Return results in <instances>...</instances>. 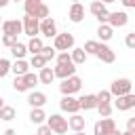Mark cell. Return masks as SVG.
Returning <instances> with one entry per match:
<instances>
[{
    "mask_svg": "<svg viewBox=\"0 0 135 135\" xmlns=\"http://www.w3.org/2000/svg\"><path fill=\"white\" fill-rule=\"evenodd\" d=\"M80 86H82V80L74 74V76H68V78H63V80H61L59 91H61L63 95H74L76 91H80Z\"/></svg>",
    "mask_w": 135,
    "mask_h": 135,
    "instance_id": "6da1fadb",
    "label": "cell"
},
{
    "mask_svg": "<svg viewBox=\"0 0 135 135\" xmlns=\"http://www.w3.org/2000/svg\"><path fill=\"white\" fill-rule=\"evenodd\" d=\"M46 124H49V129H51L53 133H57V135L68 133V120H65L63 116H59V114H51V116H46Z\"/></svg>",
    "mask_w": 135,
    "mask_h": 135,
    "instance_id": "7a4b0ae2",
    "label": "cell"
},
{
    "mask_svg": "<svg viewBox=\"0 0 135 135\" xmlns=\"http://www.w3.org/2000/svg\"><path fill=\"white\" fill-rule=\"evenodd\" d=\"M131 89H133V84H131V80H129V78H118V80H114V82H112V86H110V95L120 97V95L131 93Z\"/></svg>",
    "mask_w": 135,
    "mask_h": 135,
    "instance_id": "3957f363",
    "label": "cell"
},
{
    "mask_svg": "<svg viewBox=\"0 0 135 135\" xmlns=\"http://www.w3.org/2000/svg\"><path fill=\"white\" fill-rule=\"evenodd\" d=\"M110 27H124L129 23V15L124 11H114V13H108V21H105Z\"/></svg>",
    "mask_w": 135,
    "mask_h": 135,
    "instance_id": "277c9868",
    "label": "cell"
},
{
    "mask_svg": "<svg viewBox=\"0 0 135 135\" xmlns=\"http://www.w3.org/2000/svg\"><path fill=\"white\" fill-rule=\"evenodd\" d=\"M0 30H2V34L19 36V34L23 32V25H21V21H19V19H6V21H2V23H0Z\"/></svg>",
    "mask_w": 135,
    "mask_h": 135,
    "instance_id": "5b68a950",
    "label": "cell"
},
{
    "mask_svg": "<svg viewBox=\"0 0 135 135\" xmlns=\"http://www.w3.org/2000/svg\"><path fill=\"white\" fill-rule=\"evenodd\" d=\"M40 34L46 36V38H55L57 36V23L53 17H46V19H40V25H38Z\"/></svg>",
    "mask_w": 135,
    "mask_h": 135,
    "instance_id": "8992f818",
    "label": "cell"
},
{
    "mask_svg": "<svg viewBox=\"0 0 135 135\" xmlns=\"http://www.w3.org/2000/svg\"><path fill=\"white\" fill-rule=\"evenodd\" d=\"M55 51H68V49H74V36L70 32L65 34H57L55 36Z\"/></svg>",
    "mask_w": 135,
    "mask_h": 135,
    "instance_id": "52a82bcc",
    "label": "cell"
},
{
    "mask_svg": "<svg viewBox=\"0 0 135 135\" xmlns=\"http://www.w3.org/2000/svg\"><path fill=\"white\" fill-rule=\"evenodd\" d=\"M114 127H116L114 118L105 116V118H101V120H97V122H95V127H93V135H108Z\"/></svg>",
    "mask_w": 135,
    "mask_h": 135,
    "instance_id": "ba28073f",
    "label": "cell"
},
{
    "mask_svg": "<svg viewBox=\"0 0 135 135\" xmlns=\"http://www.w3.org/2000/svg\"><path fill=\"white\" fill-rule=\"evenodd\" d=\"M21 25H23V32L32 38V36H36V34H40V30H38V25H40V19H36V17H32V15H25L23 17V21H21Z\"/></svg>",
    "mask_w": 135,
    "mask_h": 135,
    "instance_id": "9c48e42d",
    "label": "cell"
},
{
    "mask_svg": "<svg viewBox=\"0 0 135 135\" xmlns=\"http://www.w3.org/2000/svg\"><path fill=\"white\" fill-rule=\"evenodd\" d=\"M89 11L95 15V19H97L99 23H105V21H108V8H105V4H103V2H99V0L91 2Z\"/></svg>",
    "mask_w": 135,
    "mask_h": 135,
    "instance_id": "30bf717a",
    "label": "cell"
},
{
    "mask_svg": "<svg viewBox=\"0 0 135 135\" xmlns=\"http://www.w3.org/2000/svg\"><path fill=\"white\" fill-rule=\"evenodd\" d=\"M95 55H97V59H99V61H103V63H114V61H116V53H114L108 44H101V42H99V46H97V53H95Z\"/></svg>",
    "mask_w": 135,
    "mask_h": 135,
    "instance_id": "8fae6325",
    "label": "cell"
},
{
    "mask_svg": "<svg viewBox=\"0 0 135 135\" xmlns=\"http://www.w3.org/2000/svg\"><path fill=\"white\" fill-rule=\"evenodd\" d=\"M53 74H55V78H68V76H74L76 74V65L70 61V63H57V68L53 70Z\"/></svg>",
    "mask_w": 135,
    "mask_h": 135,
    "instance_id": "7c38bea8",
    "label": "cell"
},
{
    "mask_svg": "<svg viewBox=\"0 0 135 135\" xmlns=\"http://www.w3.org/2000/svg\"><path fill=\"white\" fill-rule=\"evenodd\" d=\"M59 105H61V110H63V112H68V114H78V110H80L78 99H74L72 95H63V97H61V101H59Z\"/></svg>",
    "mask_w": 135,
    "mask_h": 135,
    "instance_id": "4fadbf2b",
    "label": "cell"
},
{
    "mask_svg": "<svg viewBox=\"0 0 135 135\" xmlns=\"http://www.w3.org/2000/svg\"><path fill=\"white\" fill-rule=\"evenodd\" d=\"M116 110L118 112H124V110H131V108H135V95L133 93H127V95H120L118 99H116Z\"/></svg>",
    "mask_w": 135,
    "mask_h": 135,
    "instance_id": "5bb4252c",
    "label": "cell"
},
{
    "mask_svg": "<svg viewBox=\"0 0 135 135\" xmlns=\"http://www.w3.org/2000/svg\"><path fill=\"white\" fill-rule=\"evenodd\" d=\"M82 19H84V6L80 2H72V6H70V21L72 23H80Z\"/></svg>",
    "mask_w": 135,
    "mask_h": 135,
    "instance_id": "9a60e30c",
    "label": "cell"
},
{
    "mask_svg": "<svg viewBox=\"0 0 135 135\" xmlns=\"http://www.w3.org/2000/svg\"><path fill=\"white\" fill-rule=\"evenodd\" d=\"M27 103H30L32 108H42V105L46 103V95L40 93V91H34V93L27 95Z\"/></svg>",
    "mask_w": 135,
    "mask_h": 135,
    "instance_id": "2e32d148",
    "label": "cell"
},
{
    "mask_svg": "<svg viewBox=\"0 0 135 135\" xmlns=\"http://www.w3.org/2000/svg\"><path fill=\"white\" fill-rule=\"evenodd\" d=\"M84 124H86V118H82L80 114H72V118L68 120V129L72 131H84Z\"/></svg>",
    "mask_w": 135,
    "mask_h": 135,
    "instance_id": "e0dca14e",
    "label": "cell"
},
{
    "mask_svg": "<svg viewBox=\"0 0 135 135\" xmlns=\"http://www.w3.org/2000/svg\"><path fill=\"white\" fill-rule=\"evenodd\" d=\"M78 105L82 110H93V108H97V97L95 95H82L78 99Z\"/></svg>",
    "mask_w": 135,
    "mask_h": 135,
    "instance_id": "ac0fdd59",
    "label": "cell"
},
{
    "mask_svg": "<svg viewBox=\"0 0 135 135\" xmlns=\"http://www.w3.org/2000/svg\"><path fill=\"white\" fill-rule=\"evenodd\" d=\"M27 68H30V63L23 61V59H17L15 63H11V72H13L15 76H23V74L27 72Z\"/></svg>",
    "mask_w": 135,
    "mask_h": 135,
    "instance_id": "d6986e66",
    "label": "cell"
},
{
    "mask_svg": "<svg viewBox=\"0 0 135 135\" xmlns=\"http://www.w3.org/2000/svg\"><path fill=\"white\" fill-rule=\"evenodd\" d=\"M55 80V74H53V70L51 68H40V74H38V82H42V84H51Z\"/></svg>",
    "mask_w": 135,
    "mask_h": 135,
    "instance_id": "ffe728a7",
    "label": "cell"
},
{
    "mask_svg": "<svg viewBox=\"0 0 135 135\" xmlns=\"http://www.w3.org/2000/svg\"><path fill=\"white\" fill-rule=\"evenodd\" d=\"M97 36H99L101 40H110V38L114 36V27H110L108 23H99V27H97Z\"/></svg>",
    "mask_w": 135,
    "mask_h": 135,
    "instance_id": "44dd1931",
    "label": "cell"
},
{
    "mask_svg": "<svg viewBox=\"0 0 135 135\" xmlns=\"http://www.w3.org/2000/svg\"><path fill=\"white\" fill-rule=\"evenodd\" d=\"M70 57H72V63H74V65H80V63H84V61H86V57H89V55H86L82 49H72Z\"/></svg>",
    "mask_w": 135,
    "mask_h": 135,
    "instance_id": "7402d4cb",
    "label": "cell"
},
{
    "mask_svg": "<svg viewBox=\"0 0 135 135\" xmlns=\"http://www.w3.org/2000/svg\"><path fill=\"white\" fill-rule=\"evenodd\" d=\"M44 118H46V114H44L42 108H32V112H30V120H32L34 124H42Z\"/></svg>",
    "mask_w": 135,
    "mask_h": 135,
    "instance_id": "603a6c76",
    "label": "cell"
},
{
    "mask_svg": "<svg viewBox=\"0 0 135 135\" xmlns=\"http://www.w3.org/2000/svg\"><path fill=\"white\" fill-rule=\"evenodd\" d=\"M25 46H27V51H30L32 55H36V53H40V49H42V40H40L38 36H32Z\"/></svg>",
    "mask_w": 135,
    "mask_h": 135,
    "instance_id": "cb8c5ba5",
    "label": "cell"
},
{
    "mask_svg": "<svg viewBox=\"0 0 135 135\" xmlns=\"http://www.w3.org/2000/svg\"><path fill=\"white\" fill-rule=\"evenodd\" d=\"M11 53H13V57H15V59H23V57H25V53H27V46H25V44H21V42H15V44L11 46Z\"/></svg>",
    "mask_w": 135,
    "mask_h": 135,
    "instance_id": "d4e9b609",
    "label": "cell"
},
{
    "mask_svg": "<svg viewBox=\"0 0 135 135\" xmlns=\"http://www.w3.org/2000/svg\"><path fill=\"white\" fill-rule=\"evenodd\" d=\"M15 116H17V112H15L13 105H2L0 108V120H13Z\"/></svg>",
    "mask_w": 135,
    "mask_h": 135,
    "instance_id": "484cf974",
    "label": "cell"
},
{
    "mask_svg": "<svg viewBox=\"0 0 135 135\" xmlns=\"http://www.w3.org/2000/svg\"><path fill=\"white\" fill-rule=\"evenodd\" d=\"M42 4V0H23V8H25V15H34L36 8Z\"/></svg>",
    "mask_w": 135,
    "mask_h": 135,
    "instance_id": "4316f807",
    "label": "cell"
},
{
    "mask_svg": "<svg viewBox=\"0 0 135 135\" xmlns=\"http://www.w3.org/2000/svg\"><path fill=\"white\" fill-rule=\"evenodd\" d=\"M46 63H49V61H46V59H44V57H42L40 53L32 55V59H30V65H32V68H38V70H40V68H44Z\"/></svg>",
    "mask_w": 135,
    "mask_h": 135,
    "instance_id": "83f0119b",
    "label": "cell"
},
{
    "mask_svg": "<svg viewBox=\"0 0 135 135\" xmlns=\"http://www.w3.org/2000/svg\"><path fill=\"white\" fill-rule=\"evenodd\" d=\"M49 15H51V11H49V6H46V4L42 2V4H40V6L36 8V13H34L32 17H36V19H46Z\"/></svg>",
    "mask_w": 135,
    "mask_h": 135,
    "instance_id": "f1b7e54d",
    "label": "cell"
},
{
    "mask_svg": "<svg viewBox=\"0 0 135 135\" xmlns=\"http://www.w3.org/2000/svg\"><path fill=\"white\" fill-rule=\"evenodd\" d=\"M97 46H99V42H97V40H89V42H84L82 51H84L86 55H95V53H97Z\"/></svg>",
    "mask_w": 135,
    "mask_h": 135,
    "instance_id": "f546056e",
    "label": "cell"
},
{
    "mask_svg": "<svg viewBox=\"0 0 135 135\" xmlns=\"http://www.w3.org/2000/svg\"><path fill=\"white\" fill-rule=\"evenodd\" d=\"M21 78H23V82L27 84V89H32L34 84H38V76H36V74H32V72H25Z\"/></svg>",
    "mask_w": 135,
    "mask_h": 135,
    "instance_id": "4dcf8cb0",
    "label": "cell"
},
{
    "mask_svg": "<svg viewBox=\"0 0 135 135\" xmlns=\"http://www.w3.org/2000/svg\"><path fill=\"white\" fill-rule=\"evenodd\" d=\"M95 97H97V105H103V103H110V101H112L110 91H99Z\"/></svg>",
    "mask_w": 135,
    "mask_h": 135,
    "instance_id": "1f68e13d",
    "label": "cell"
},
{
    "mask_svg": "<svg viewBox=\"0 0 135 135\" xmlns=\"http://www.w3.org/2000/svg\"><path fill=\"white\" fill-rule=\"evenodd\" d=\"M13 89H15V91H19V93L30 91V89H27V84L23 82V78H21V76H15V80H13Z\"/></svg>",
    "mask_w": 135,
    "mask_h": 135,
    "instance_id": "d6a6232c",
    "label": "cell"
},
{
    "mask_svg": "<svg viewBox=\"0 0 135 135\" xmlns=\"http://www.w3.org/2000/svg\"><path fill=\"white\" fill-rule=\"evenodd\" d=\"M40 55H42L46 61H51V59L55 57V49H53V46H44V44H42V49H40Z\"/></svg>",
    "mask_w": 135,
    "mask_h": 135,
    "instance_id": "836d02e7",
    "label": "cell"
},
{
    "mask_svg": "<svg viewBox=\"0 0 135 135\" xmlns=\"http://www.w3.org/2000/svg\"><path fill=\"white\" fill-rule=\"evenodd\" d=\"M11 72V61L8 59H0V78H4Z\"/></svg>",
    "mask_w": 135,
    "mask_h": 135,
    "instance_id": "e575fe53",
    "label": "cell"
},
{
    "mask_svg": "<svg viewBox=\"0 0 135 135\" xmlns=\"http://www.w3.org/2000/svg\"><path fill=\"white\" fill-rule=\"evenodd\" d=\"M15 42H17V36H11V34H2V44H4V46H8V49H11Z\"/></svg>",
    "mask_w": 135,
    "mask_h": 135,
    "instance_id": "d590c367",
    "label": "cell"
},
{
    "mask_svg": "<svg viewBox=\"0 0 135 135\" xmlns=\"http://www.w3.org/2000/svg\"><path fill=\"white\" fill-rule=\"evenodd\" d=\"M70 61H72V57H70L68 51H61V53L57 55V63H70Z\"/></svg>",
    "mask_w": 135,
    "mask_h": 135,
    "instance_id": "8d00e7d4",
    "label": "cell"
},
{
    "mask_svg": "<svg viewBox=\"0 0 135 135\" xmlns=\"http://www.w3.org/2000/svg\"><path fill=\"white\" fill-rule=\"evenodd\" d=\"M97 110H99V114H101L103 118L112 114V105H110V103H103V105H97Z\"/></svg>",
    "mask_w": 135,
    "mask_h": 135,
    "instance_id": "74e56055",
    "label": "cell"
},
{
    "mask_svg": "<svg viewBox=\"0 0 135 135\" xmlns=\"http://www.w3.org/2000/svg\"><path fill=\"white\" fill-rule=\"evenodd\" d=\"M124 44H127L129 49H135V32H129V34H127V38H124Z\"/></svg>",
    "mask_w": 135,
    "mask_h": 135,
    "instance_id": "f35d334b",
    "label": "cell"
},
{
    "mask_svg": "<svg viewBox=\"0 0 135 135\" xmlns=\"http://www.w3.org/2000/svg\"><path fill=\"white\" fill-rule=\"evenodd\" d=\"M51 133H53V131L49 129V124H40V127H38V133H36V135H51Z\"/></svg>",
    "mask_w": 135,
    "mask_h": 135,
    "instance_id": "ab89813d",
    "label": "cell"
},
{
    "mask_svg": "<svg viewBox=\"0 0 135 135\" xmlns=\"http://www.w3.org/2000/svg\"><path fill=\"white\" fill-rule=\"evenodd\" d=\"M127 131H135V118H129L127 120Z\"/></svg>",
    "mask_w": 135,
    "mask_h": 135,
    "instance_id": "60d3db41",
    "label": "cell"
},
{
    "mask_svg": "<svg viewBox=\"0 0 135 135\" xmlns=\"http://www.w3.org/2000/svg\"><path fill=\"white\" fill-rule=\"evenodd\" d=\"M122 4H124L127 8H133V6H135V0H122Z\"/></svg>",
    "mask_w": 135,
    "mask_h": 135,
    "instance_id": "b9f144b4",
    "label": "cell"
},
{
    "mask_svg": "<svg viewBox=\"0 0 135 135\" xmlns=\"http://www.w3.org/2000/svg\"><path fill=\"white\" fill-rule=\"evenodd\" d=\"M2 135H17V131H15V129H6Z\"/></svg>",
    "mask_w": 135,
    "mask_h": 135,
    "instance_id": "7bdbcfd3",
    "label": "cell"
},
{
    "mask_svg": "<svg viewBox=\"0 0 135 135\" xmlns=\"http://www.w3.org/2000/svg\"><path fill=\"white\" fill-rule=\"evenodd\" d=\"M108 135H120V131H118V129H116V127H114V129H112V131H110V133H108Z\"/></svg>",
    "mask_w": 135,
    "mask_h": 135,
    "instance_id": "ee69618b",
    "label": "cell"
},
{
    "mask_svg": "<svg viewBox=\"0 0 135 135\" xmlns=\"http://www.w3.org/2000/svg\"><path fill=\"white\" fill-rule=\"evenodd\" d=\"M8 2H11V0H0V8H2V6H6Z\"/></svg>",
    "mask_w": 135,
    "mask_h": 135,
    "instance_id": "f6af8a7d",
    "label": "cell"
},
{
    "mask_svg": "<svg viewBox=\"0 0 135 135\" xmlns=\"http://www.w3.org/2000/svg\"><path fill=\"white\" fill-rule=\"evenodd\" d=\"M120 135H135V131H127V133H120Z\"/></svg>",
    "mask_w": 135,
    "mask_h": 135,
    "instance_id": "bcb514c9",
    "label": "cell"
},
{
    "mask_svg": "<svg viewBox=\"0 0 135 135\" xmlns=\"http://www.w3.org/2000/svg\"><path fill=\"white\" fill-rule=\"evenodd\" d=\"M74 135H86L84 131H74Z\"/></svg>",
    "mask_w": 135,
    "mask_h": 135,
    "instance_id": "7dc6e473",
    "label": "cell"
},
{
    "mask_svg": "<svg viewBox=\"0 0 135 135\" xmlns=\"http://www.w3.org/2000/svg\"><path fill=\"white\" fill-rule=\"evenodd\" d=\"M99 2H103V4H110V2H116V0H99Z\"/></svg>",
    "mask_w": 135,
    "mask_h": 135,
    "instance_id": "c3c4849f",
    "label": "cell"
},
{
    "mask_svg": "<svg viewBox=\"0 0 135 135\" xmlns=\"http://www.w3.org/2000/svg\"><path fill=\"white\" fill-rule=\"evenodd\" d=\"M2 105H4V99H2V97H0V108H2Z\"/></svg>",
    "mask_w": 135,
    "mask_h": 135,
    "instance_id": "681fc988",
    "label": "cell"
},
{
    "mask_svg": "<svg viewBox=\"0 0 135 135\" xmlns=\"http://www.w3.org/2000/svg\"><path fill=\"white\" fill-rule=\"evenodd\" d=\"M72 2H80V0H72Z\"/></svg>",
    "mask_w": 135,
    "mask_h": 135,
    "instance_id": "f907efd6",
    "label": "cell"
},
{
    "mask_svg": "<svg viewBox=\"0 0 135 135\" xmlns=\"http://www.w3.org/2000/svg\"><path fill=\"white\" fill-rule=\"evenodd\" d=\"M13 2H21V0H13Z\"/></svg>",
    "mask_w": 135,
    "mask_h": 135,
    "instance_id": "816d5d0a",
    "label": "cell"
},
{
    "mask_svg": "<svg viewBox=\"0 0 135 135\" xmlns=\"http://www.w3.org/2000/svg\"><path fill=\"white\" fill-rule=\"evenodd\" d=\"M0 32H2V30H0Z\"/></svg>",
    "mask_w": 135,
    "mask_h": 135,
    "instance_id": "f5cc1de1",
    "label": "cell"
}]
</instances>
